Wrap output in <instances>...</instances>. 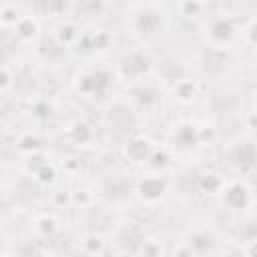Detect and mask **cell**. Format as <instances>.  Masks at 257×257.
Masks as SVG:
<instances>
[{
	"mask_svg": "<svg viewBox=\"0 0 257 257\" xmlns=\"http://www.w3.org/2000/svg\"><path fill=\"white\" fill-rule=\"evenodd\" d=\"M185 241L191 245V249L195 251V255L197 253H205V251H213V245L217 243L215 235L211 231H207V229H195V231H191L185 237Z\"/></svg>",
	"mask_w": 257,
	"mask_h": 257,
	"instance_id": "4fadbf2b",
	"label": "cell"
},
{
	"mask_svg": "<svg viewBox=\"0 0 257 257\" xmlns=\"http://www.w3.org/2000/svg\"><path fill=\"white\" fill-rule=\"evenodd\" d=\"M82 30L76 22L72 20H62L54 26V32H52V38L56 40L58 46H74L76 40L80 38Z\"/></svg>",
	"mask_w": 257,
	"mask_h": 257,
	"instance_id": "30bf717a",
	"label": "cell"
},
{
	"mask_svg": "<svg viewBox=\"0 0 257 257\" xmlns=\"http://www.w3.org/2000/svg\"><path fill=\"white\" fill-rule=\"evenodd\" d=\"M0 28H2V24H0Z\"/></svg>",
	"mask_w": 257,
	"mask_h": 257,
	"instance_id": "d6a6232c",
	"label": "cell"
},
{
	"mask_svg": "<svg viewBox=\"0 0 257 257\" xmlns=\"http://www.w3.org/2000/svg\"><path fill=\"white\" fill-rule=\"evenodd\" d=\"M199 126V124H197ZM217 139V131H215V126L213 124H201L199 126V143L201 145H209V143H213Z\"/></svg>",
	"mask_w": 257,
	"mask_h": 257,
	"instance_id": "603a6c76",
	"label": "cell"
},
{
	"mask_svg": "<svg viewBox=\"0 0 257 257\" xmlns=\"http://www.w3.org/2000/svg\"><path fill=\"white\" fill-rule=\"evenodd\" d=\"M131 26L137 36H143V38L157 36L165 28V14L155 6H141L139 10L133 12Z\"/></svg>",
	"mask_w": 257,
	"mask_h": 257,
	"instance_id": "7a4b0ae2",
	"label": "cell"
},
{
	"mask_svg": "<svg viewBox=\"0 0 257 257\" xmlns=\"http://www.w3.org/2000/svg\"><path fill=\"white\" fill-rule=\"evenodd\" d=\"M66 137L74 147H90L94 141V131L86 120H74L68 124Z\"/></svg>",
	"mask_w": 257,
	"mask_h": 257,
	"instance_id": "8fae6325",
	"label": "cell"
},
{
	"mask_svg": "<svg viewBox=\"0 0 257 257\" xmlns=\"http://www.w3.org/2000/svg\"><path fill=\"white\" fill-rule=\"evenodd\" d=\"M205 2L203 0H177V12L183 18H197L203 14Z\"/></svg>",
	"mask_w": 257,
	"mask_h": 257,
	"instance_id": "d6986e66",
	"label": "cell"
},
{
	"mask_svg": "<svg viewBox=\"0 0 257 257\" xmlns=\"http://www.w3.org/2000/svg\"><path fill=\"white\" fill-rule=\"evenodd\" d=\"M90 201H92V195L88 193V191H76V193H72V205H76V207H86V205H90Z\"/></svg>",
	"mask_w": 257,
	"mask_h": 257,
	"instance_id": "4316f807",
	"label": "cell"
},
{
	"mask_svg": "<svg viewBox=\"0 0 257 257\" xmlns=\"http://www.w3.org/2000/svg\"><path fill=\"white\" fill-rule=\"evenodd\" d=\"M12 28H14L16 38H18L20 42H24V44H32V42H36V40L40 38V22H38V18L32 16V14L20 16Z\"/></svg>",
	"mask_w": 257,
	"mask_h": 257,
	"instance_id": "52a82bcc",
	"label": "cell"
},
{
	"mask_svg": "<svg viewBox=\"0 0 257 257\" xmlns=\"http://www.w3.org/2000/svg\"><path fill=\"white\" fill-rule=\"evenodd\" d=\"M217 195L221 197V203L231 211H243L253 205V193L245 181H225Z\"/></svg>",
	"mask_w": 257,
	"mask_h": 257,
	"instance_id": "277c9868",
	"label": "cell"
},
{
	"mask_svg": "<svg viewBox=\"0 0 257 257\" xmlns=\"http://www.w3.org/2000/svg\"><path fill=\"white\" fill-rule=\"evenodd\" d=\"M203 36H205V42L213 50H229L233 46V42L237 40V28L229 18L215 16L205 22Z\"/></svg>",
	"mask_w": 257,
	"mask_h": 257,
	"instance_id": "6da1fadb",
	"label": "cell"
},
{
	"mask_svg": "<svg viewBox=\"0 0 257 257\" xmlns=\"http://www.w3.org/2000/svg\"><path fill=\"white\" fill-rule=\"evenodd\" d=\"M16 149H18L20 155L28 157V155H32V153L42 151V141H40V137H38L36 133L24 131V133H20L18 139H16Z\"/></svg>",
	"mask_w": 257,
	"mask_h": 257,
	"instance_id": "9a60e30c",
	"label": "cell"
},
{
	"mask_svg": "<svg viewBox=\"0 0 257 257\" xmlns=\"http://www.w3.org/2000/svg\"><path fill=\"white\" fill-rule=\"evenodd\" d=\"M78 249L86 255H102V253H106V239L100 233H86L80 239Z\"/></svg>",
	"mask_w": 257,
	"mask_h": 257,
	"instance_id": "5bb4252c",
	"label": "cell"
},
{
	"mask_svg": "<svg viewBox=\"0 0 257 257\" xmlns=\"http://www.w3.org/2000/svg\"><path fill=\"white\" fill-rule=\"evenodd\" d=\"M32 229H34V233H36L40 239H52V237L60 231V223H58V219H56L54 213L42 211V213L34 215V219H32Z\"/></svg>",
	"mask_w": 257,
	"mask_h": 257,
	"instance_id": "9c48e42d",
	"label": "cell"
},
{
	"mask_svg": "<svg viewBox=\"0 0 257 257\" xmlns=\"http://www.w3.org/2000/svg\"><path fill=\"white\" fill-rule=\"evenodd\" d=\"M6 205V193H4V189L0 187V209Z\"/></svg>",
	"mask_w": 257,
	"mask_h": 257,
	"instance_id": "1f68e13d",
	"label": "cell"
},
{
	"mask_svg": "<svg viewBox=\"0 0 257 257\" xmlns=\"http://www.w3.org/2000/svg\"><path fill=\"white\" fill-rule=\"evenodd\" d=\"M52 203L56 207H70L72 205V193L64 191V189H58L52 193Z\"/></svg>",
	"mask_w": 257,
	"mask_h": 257,
	"instance_id": "d4e9b609",
	"label": "cell"
},
{
	"mask_svg": "<svg viewBox=\"0 0 257 257\" xmlns=\"http://www.w3.org/2000/svg\"><path fill=\"white\" fill-rule=\"evenodd\" d=\"M203 2H207V0H203Z\"/></svg>",
	"mask_w": 257,
	"mask_h": 257,
	"instance_id": "836d02e7",
	"label": "cell"
},
{
	"mask_svg": "<svg viewBox=\"0 0 257 257\" xmlns=\"http://www.w3.org/2000/svg\"><path fill=\"white\" fill-rule=\"evenodd\" d=\"M165 249H163V243L159 239H141V249L139 253L143 255H161Z\"/></svg>",
	"mask_w": 257,
	"mask_h": 257,
	"instance_id": "44dd1931",
	"label": "cell"
},
{
	"mask_svg": "<svg viewBox=\"0 0 257 257\" xmlns=\"http://www.w3.org/2000/svg\"><path fill=\"white\" fill-rule=\"evenodd\" d=\"M169 161H171V157H169V151H167L165 147H153V151H151V155H149V159H147L145 165H147L149 169L161 173V171L169 165Z\"/></svg>",
	"mask_w": 257,
	"mask_h": 257,
	"instance_id": "ac0fdd59",
	"label": "cell"
},
{
	"mask_svg": "<svg viewBox=\"0 0 257 257\" xmlns=\"http://www.w3.org/2000/svg\"><path fill=\"white\" fill-rule=\"evenodd\" d=\"M68 10V0H46V14L60 18Z\"/></svg>",
	"mask_w": 257,
	"mask_h": 257,
	"instance_id": "7402d4cb",
	"label": "cell"
},
{
	"mask_svg": "<svg viewBox=\"0 0 257 257\" xmlns=\"http://www.w3.org/2000/svg\"><path fill=\"white\" fill-rule=\"evenodd\" d=\"M169 193V183L161 173L145 175L135 185V195L143 205H157Z\"/></svg>",
	"mask_w": 257,
	"mask_h": 257,
	"instance_id": "3957f363",
	"label": "cell"
},
{
	"mask_svg": "<svg viewBox=\"0 0 257 257\" xmlns=\"http://www.w3.org/2000/svg\"><path fill=\"white\" fill-rule=\"evenodd\" d=\"M223 183H225V179H223L219 173H213V171L203 173V175L199 177V181H197L199 189H201L203 193H207V195H217V193L221 191Z\"/></svg>",
	"mask_w": 257,
	"mask_h": 257,
	"instance_id": "2e32d148",
	"label": "cell"
},
{
	"mask_svg": "<svg viewBox=\"0 0 257 257\" xmlns=\"http://www.w3.org/2000/svg\"><path fill=\"white\" fill-rule=\"evenodd\" d=\"M253 28H255V20L253 18H249L247 24H245V28H241V40L249 48H253V44H255V32H253Z\"/></svg>",
	"mask_w": 257,
	"mask_h": 257,
	"instance_id": "cb8c5ba5",
	"label": "cell"
},
{
	"mask_svg": "<svg viewBox=\"0 0 257 257\" xmlns=\"http://www.w3.org/2000/svg\"><path fill=\"white\" fill-rule=\"evenodd\" d=\"M90 40H92V50H104L110 44V34L96 32V34H90Z\"/></svg>",
	"mask_w": 257,
	"mask_h": 257,
	"instance_id": "484cf974",
	"label": "cell"
},
{
	"mask_svg": "<svg viewBox=\"0 0 257 257\" xmlns=\"http://www.w3.org/2000/svg\"><path fill=\"white\" fill-rule=\"evenodd\" d=\"M56 177H58L56 165H54V163H50V161H46L42 167H38V169L32 173V179H34L38 185H42V187L52 185V183L56 181Z\"/></svg>",
	"mask_w": 257,
	"mask_h": 257,
	"instance_id": "e0dca14e",
	"label": "cell"
},
{
	"mask_svg": "<svg viewBox=\"0 0 257 257\" xmlns=\"http://www.w3.org/2000/svg\"><path fill=\"white\" fill-rule=\"evenodd\" d=\"M74 86L80 94L84 96H94L98 94L104 86H106V76L100 72V70H82L76 80H74Z\"/></svg>",
	"mask_w": 257,
	"mask_h": 257,
	"instance_id": "8992f818",
	"label": "cell"
},
{
	"mask_svg": "<svg viewBox=\"0 0 257 257\" xmlns=\"http://www.w3.org/2000/svg\"><path fill=\"white\" fill-rule=\"evenodd\" d=\"M18 18H20V14H18V10H16L12 4H4V6H0V24H2V26L12 28V26L16 24Z\"/></svg>",
	"mask_w": 257,
	"mask_h": 257,
	"instance_id": "ffe728a7",
	"label": "cell"
},
{
	"mask_svg": "<svg viewBox=\"0 0 257 257\" xmlns=\"http://www.w3.org/2000/svg\"><path fill=\"white\" fill-rule=\"evenodd\" d=\"M173 141H175V145H179L183 149L201 147V143H199V126L195 122H189V120L177 124L175 133H173Z\"/></svg>",
	"mask_w": 257,
	"mask_h": 257,
	"instance_id": "7c38bea8",
	"label": "cell"
},
{
	"mask_svg": "<svg viewBox=\"0 0 257 257\" xmlns=\"http://www.w3.org/2000/svg\"><path fill=\"white\" fill-rule=\"evenodd\" d=\"M10 84H12V76H10V72H8L6 68H0V92L6 90Z\"/></svg>",
	"mask_w": 257,
	"mask_h": 257,
	"instance_id": "f546056e",
	"label": "cell"
},
{
	"mask_svg": "<svg viewBox=\"0 0 257 257\" xmlns=\"http://www.w3.org/2000/svg\"><path fill=\"white\" fill-rule=\"evenodd\" d=\"M32 116L38 118V120H46V118L50 116V108H48V104H46L44 100H38V102L34 104V108H32Z\"/></svg>",
	"mask_w": 257,
	"mask_h": 257,
	"instance_id": "83f0119b",
	"label": "cell"
},
{
	"mask_svg": "<svg viewBox=\"0 0 257 257\" xmlns=\"http://www.w3.org/2000/svg\"><path fill=\"white\" fill-rule=\"evenodd\" d=\"M201 90H199V82L193 78H179L173 82L171 86V96L179 102V104H193L199 98Z\"/></svg>",
	"mask_w": 257,
	"mask_h": 257,
	"instance_id": "ba28073f",
	"label": "cell"
},
{
	"mask_svg": "<svg viewBox=\"0 0 257 257\" xmlns=\"http://www.w3.org/2000/svg\"><path fill=\"white\" fill-rule=\"evenodd\" d=\"M135 96H137V100H139L143 106H149V104H153V102L157 100V98L153 96V92H151V88H149V86H145V88L141 86V90H139V92H135Z\"/></svg>",
	"mask_w": 257,
	"mask_h": 257,
	"instance_id": "f1b7e54d",
	"label": "cell"
},
{
	"mask_svg": "<svg viewBox=\"0 0 257 257\" xmlns=\"http://www.w3.org/2000/svg\"><path fill=\"white\" fill-rule=\"evenodd\" d=\"M173 253H177V255H195V251L191 249V245H189L187 241H181V243L173 249Z\"/></svg>",
	"mask_w": 257,
	"mask_h": 257,
	"instance_id": "4dcf8cb0",
	"label": "cell"
},
{
	"mask_svg": "<svg viewBox=\"0 0 257 257\" xmlns=\"http://www.w3.org/2000/svg\"><path fill=\"white\" fill-rule=\"evenodd\" d=\"M153 147H155V145H153L145 135H133V137L126 141L122 153H124V157H126L133 165H145L147 159H149V155H151V151H153Z\"/></svg>",
	"mask_w": 257,
	"mask_h": 257,
	"instance_id": "5b68a950",
	"label": "cell"
}]
</instances>
